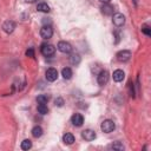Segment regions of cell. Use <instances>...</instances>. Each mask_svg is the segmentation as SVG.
<instances>
[{"instance_id": "22", "label": "cell", "mask_w": 151, "mask_h": 151, "mask_svg": "<svg viewBox=\"0 0 151 151\" xmlns=\"http://www.w3.org/2000/svg\"><path fill=\"white\" fill-rule=\"evenodd\" d=\"M71 63H72L73 65H78V64L80 63V57H79V54H72V55H71Z\"/></svg>"}, {"instance_id": "1", "label": "cell", "mask_w": 151, "mask_h": 151, "mask_svg": "<svg viewBox=\"0 0 151 151\" xmlns=\"http://www.w3.org/2000/svg\"><path fill=\"white\" fill-rule=\"evenodd\" d=\"M100 129H101L103 132L110 133V132H112V131L116 129V124H114L113 120H111V119H105V120L101 123Z\"/></svg>"}, {"instance_id": "17", "label": "cell", "mask_w": 151, "mask_h": 151, "mask_svg": "<svg viewBox=\"0 0 151 151\" xmlns=\"http://www.w3.org/2000/svg\"><path fill=\"white\" fill-rule=\"evenodd\" d=\"M61 76H63L65 79H70V78L72 77V70H71L70 67H65V68H63V71H61Z\"/></svg>"}, {"instance_id": "12", "label": "cell", "mask_w": 151, "mask_h": 151, "mask_svg": "<svg viewBox=\"0 0 151 151\" xmlns=\"http://www.w3.org/2000/svg\"><path fill=\"white\" fill-rule=\"evenodd\" d=\"M112 77H113V80H114V81L119 83V81H123V80H124L125 73H124V71H122V70H116V71L113 72Z\"/></svg>"}, {"instance_id": "14", "label": "cell", "mask_w": 151, "mask_h": 151, "mask_svg": "<svg viewBox=\"0 0 151 151\" xmlns=\"http://www.w3.org/2000/svg\"><path fill=\"white\" fill-rule=\"evenodd\" d=\"M63 142H64L65 144H67V145H71V144H73V142H74V136H73L72 133H65V134L63 136Z\"/></svg>"}, {"instance_id": "8", "label": "cell", "mask_w": 151, "mask_h": 151, "mask_svg": "<svg viewBox=\"0 0 151 151\" xmlns=\"http://www.w3.org/2000/svg\"><path fill=\"white\" fill-rule=\"evenodd\" d=\"M112 21H113V24H114L116 26L120 27V26H123V25L125 24V17H124L122 13H116V14H113Z\"/></svg>"}, {"instance_id": "5", "label": "cell", "mask_w": 151, "mask_h": 151, "mask_svg": "<svg viewBox=\"0 0 151 151\" xmlns=\"http://www.w3.org/2000/svg\"><path fill=\"white\" fill-rule=\"evenodd\" d=\"M109 78H110V76H109V72H107V71H101V72L98 74L97 81H98V84H99V85L104 86V85H106V84H107V81H109Z\"/></svg>"}, {"instance_id": "7", "label": "cell", "mask_w": 151, "mask_h": 151, "mask_svg": "<svg viewBox=\"0 0 151 151\" xmlns=\"http://www.w3.org/2000/svg\"><path fill=\"white\" fill-rule=\"evenodd\" d=\"M45 76H46V79L48 81H54L58 78V71L55 68H53V67H50V68H47Z\"/></svg>"}, {"instance_id": "23", "label": "cell", "mask_w": 151, "mask_h": 151, "mask_svg": "<svg viewBox=\"0 0 151 151\" xmlns=\"http://www.w3.org/2000/svg\"><path fill=\"white\" fill-rule=\"evenodd\" d=\"M142 32L144 34H146V35H151V28H150V26L149 25H143L142 26Z\"/></svg>"}, {"instance_id": "10", "label": "cell", "mask_w": 151, "mask_h": 151, "mask_svg": "<svg viewBox=\"0 0 151 151\" xmlns=\"http://www.w3.org/2000/svg\"><path fill=\"white\" fill-rule=\"evenodd\" d=\"M71 122L74 126H81L83 123H84V117L80 114V113H74L72 117H71Z\"/></svg>"}, {"instance_id": "26", "label": "cell", "mask_w": 151, "mask_h": 151, "mask_svg": "<svg viewBox=\"0 0 151 151\" xmlns=\"http://www.w3.org/2000/svg\"><path fill=\"white\" fill-rule=\"evenodd\" d=\"M100 2H103V4H109L110 2V0H99Z\"/></svg>"}, {"instance_id": "2", "label": "cell", "mask_w": 151, "mask_h": 151, "mask_svg": "<svg viewBox=\"0 0 151 151\" xmlns=\"http://www.w3.org/2000/svg\"><path fill=\"white\" fill-rule=\"evenodd\" d=\"M54 52H55V47L53 45H51V44H42L41 45V53H42V55L51 57V55L54 54Z\"/></svg>"}, {"instance_id": "27", "label": "cell", "mask_w": 151, "mask_h": 151, "mask_svg": "<svg viewBox=\"0 0 151 151\" xmlns=\"http://www.w3.org/2000/svg\"><path fill=\"white\" fill-rule=\"evenodd\" d=\"M26 2H29V4H32V2H35L37 0H25Z\"/></svg>"}, {"instance_id": "3", "label": "cell", "mask_w": 151, "mask_h": 151, "mask_svg": "<svg viewBox=\"0 0 151 151\" xmlns=\"http://www.w3.org/2000/svg\"><path fill=\"white\" fill-rule=\"evenodd\" d=\"M116 57H117V60H118V61L125 63V61H127V60L131 58V52L127 51V50H123V51H119V52L116 54Z\"/></svg>"}, {"instance_id": "11", "label": "cell", "mask_w": 151, "mask_h": 151, "mask_svg": "<svg viewBox=\"0 0 151 151\" xmlns=\"http://www.w3.org/2000/svg\"><path fill=\"white\" fill-rule=\"evenodd\" d=\"M15 28V22L12 21V20H7L2 24V29L6 32V33H12Z\"/></svg>"}, {"instance_id": "21", "label": "cell", "mask_w": 151, "mask_h": 151, "mask_svg": "<svg viewBox=\"0 0 151 151\" xmlns=\"http://www.w3.org/2000/svg\"><path fill=\"white\" fill-rule=\"evenodd\" d=\"M111 147H112L113 150H118V151H123V150H124V145H123L120 142H116V143H113V144L111 145Z\"/></svg>"}, {"instance_id": "25", "label": "cell", "mask_w": 151, "mask_h": 151, "mask_svg": "<svg viewBox=\"0 0 151 151\" xmlns=\"http://www.w3.org/2000/svg\"><path fill=\"white\" fill-rule=\"evenodd\" d=\"M26 55L33 58V57H34V50H33V48H28V50L26 51Z\"/></svg>"}, {"instance_id": "15", "label": "cell", "mask_w": 151, "mask_h": 151, "mask_svg": "<svg viewBox=\"0 0 151 151\" xmlns=\"http://www.w3.org/2000/svg\"><path fill=\"white\" fill-rule=\"evenodd\" d=\"M37 9L39 12H42V13H48L50 12V6L47 4H45V2H40V4H38Z\"/></svg>"}, {"instance_id": "13", "label": "cell", "mask_w": 151, "mask_h": 151, "mask_svg": "<svg viewBox=\"0 0 151 151\" xmlns=\"http://www.w3.org/2000/svg\"><path fill=\"white\" fill-rule=\"evenodd\" d=\"M100 9H101V13L105 15H112L113 14V6H111L109 4H104Z\"/></svg>"}, {"instance_id": "18", "label": "cell", "mask_w": 151, "mask_h": 151, "mask_svg": "<svg viewBox=\"0 0 151 151\" xmlns=\"http://www.w3.org/2000/svg\"><path fill=\"white\" fill-rule=\"evenodd\" d=\"M48 99H50V97L47 94H39L37 98V101H38V104H47Z\"/></svg>"}, {"instance_id": "24", "label": "cell", "mask_w": 151, "mask_h": 151, "mask_svg": "<svg viewBox=\"0 0 151 151\" xmlns=\"http://www.w3.org/2000/svg\"><path fill=\"white\" fill-rule=\"evenodd\" d=\"M54 103H55V105H57V106L61 107V106L64 105V99L59 97V98H57V99H55V101H54Z\"/></svg>"}, {"instance_id": "16", "label": "cell", "mask_w": 151, "mask_h": 151, "mask_svg": "<svg viewBox=\"0 0 151 151\" xmlns=\"http://www.w3.org/2000/svg\"><path fill=\"white\" fill-rule=\"evenodd\" d=\"M41 134H42V129L40 126H34L32 129V136L33 137L39 138V137H41Z\"/></svg>"}, {"instance_id": "9", "label": "cell", "mask_w": 151, "mask_h": 151, "mask_svg": "<svg viewBox=\"0 0 151 151\" xmlns=\"http://www.w3.org/2000/svg\"><path fill=\"white\" fill-rule=\"evenodd\" d=\"M40 35H41V38H44V39L51 38V37L53 35V29H52V27H51V26H44V27H41V29H40Z\"/></svg>"}, {"instance_id": "6", "label": "cell", "mask_w": 151, "mask_h": 151, "mask_svg": "<svg viewBox=\"0 0 151 151\" xmlns=\"http://www.w3.org/2000/svg\"><path fill=\"white\" fill-rule=\"evenodd\" d=\"M81 137H83L85 140H87V142H92V140L96 139L97 134H96V132H94L93 130L87 129V130H84V131L81 132Z\"/></svg>"}, {"instance_id": "19", "label": "cell", "mask_w": 151, "mask_h": 151, "mask_svg": "<svg viewBox=\"0 0 151 151\" xmlns=\"http://www.w3.org/2000/svg\"><path fill=\"white\" fill-rule=\"evenodd\" d=\"M38 112L40 114H47L48 113V107L46 106V104H39L38 105Z\"/></svg>"}, {"instance_id": "4", "label": "cell", "mask_w": 151, "mask_h": 151, "mask_svg": "<svg viewBox=\"0 0 151 151\" xmlns=\"http://www.w3.org/2000/svg\"><path fill=\"white\" fill-rule=\"evenodd\" d=\"M57 47L61 53H70L72 51V45L67 41H59Z\"/></svg>"}, {"instance_id": "20", "label": "cell", "mask_w": 151, "mask_h": 151, "mask_svg": "<svg viewBox=\"0 0 151 151\" xmlns=\"http://www.w3.org/2000/svg\"><path fill=\"white\" fill-rule=\"evenodd\" d=\"M32 147V142L29 139H25L21 142V149L22 150H28Z\"/></svg>"}]
</instances>
